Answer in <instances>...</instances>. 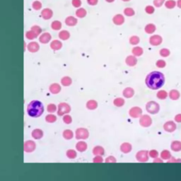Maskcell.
Wrapping results in <instances>:
<instances>
[{
    "label": "cell",
    "instance_id": "cell-18",
    "mask_svg": "<svg viewBox=\"0 0 181 181\" xmlns=\"http://www.w3.org/2000/svg\"><path fill=\"white\" fill-rule=\"evenodd\" d=\"M76 149L79 152H84L88 149V144L86 142H84V141H79L76 144Z\"/></svg>",
    "mask_w": 181,
    "mask_h": 181
},
{
    "label": "cell",
    "instance_id": "cell-27",
    "mask_svg": "<svg viewBox=\"0 0 181 181\" xmlns=\"http://www.w3.org/2000/svg\"><path fill=\"white\" fill-rule=\"evenodd\" d=\"M156 26L154 23H147L144 27V31L148 34H153L156 31Z\"/></svg>",
    "mask_w": 181,
    "mask_h": 181
},
{
    "label": "cell",
    "instance_id": "cell-21",
    "mask_svg": "<svg viewBox=\"0 0 181 181\" xmlns=\"http://www.w3.org/2000/svg\"><path fill=\"white\" fill-rule=\"evenodd\" d=\"M168 97L170 98L172 101H177L180 99V91L177 89H172L168 93Z\"/></svg>",
    "mask_w": 181,
    "mask_h": 181
},
{
    "label": "cell",
    "instance_id": "cell-22",
    "mask_svg": "<svg viewBox=\"0 0 181 181\" xmlns=\"http://www.w3.org/2000/svg\"><path fill=\"white\" fill-rule=\"evenodd\" d=\"M62 43L59 40H53L51 42L50 48L53 50L57 51L61 49V48H62Z\"/></svg>",
    "mask_w": 181,
    "mask_h": 181
},
{
    "label": "cell",
    "instance_id": "cell-33",
    "mask_svg": "<svg viewBox=\"0 0 181 181\" xmlns=\"http://www.w3.org/2000/svg\"><path fill=\"white\" fill-rule=\"evenodd\" d=\"M61 84L64 87H70L72 84V79L70 77L68 76H65L62 78L61 79Z\"/></svg>",
    "mask_w": 181,
    "mask_h": 181
},
{
    "label": "cell",
    "instance_id": "cell-46",
    "mask_svg": "<svg viewBox=\"0 0 181 181\" xmlns=\"http://www.w3.org/2000/svg\"><path fill=\"white\" fill-rule=\"evenodd\" d=\"M42 6H43L42 3H41L40 1H33L32 4L33 9L36 10V11H38V10L42 8Z\"/></svg>",
    "mask_w": 181,
    "mask_h": 181
},
{
    "label": "cell",
    "instance_id": "cell-10",
    "mask_svg": "<svg viewBox=\"0 0 181 181\" xmlns=\"http://www.w3.org/2000/svg\"><path fill=\"white\" fill-rule=\"evenodd\" d=\"M149 42L151 45L158 46L163 42V38H162L161 35H158V34H154V35L150 36Z\"/></svg>",
    "mask_w": 181,
    "mask_h": 181
},
{
    "label": "cell",
    "instance_id": "cell-23",
    "mask_svg": "<svg viewBox=\"0 0 181 181\" xmlns=\"http://www.w3.org/2000/svg\"><path fill=\"white\" fill-rule=\"evenodd\" d=\"M35 149V144L32 141H27L24 145V150L26 152H32Z\"/></svg>",
    "mask_w": 181,
    "mask_h": 181
},
{
    "label": "cell",
    "instance_id": "cell-20",
    "mask_svg": "<svg viewBox=\"0 0 181 181\" xmlns=\"http://www.w3.org/2000/svg\"><path fill=\"white\" fill-rule=\"evenodd\" d=\"M98 106H99V103L96 100L94 99H90L87 101L86 103V107L88 110H94L97 109Z\"/></svg>",
    "mask_w": 181,
    "mask_h": 181
},
{
    "label": "cell",
    "instance_id": "cell-54",
    "mask_svg": "<svg viewBox=\"0 0 181 181\" xmlns=\"http://www.w3.org/2000/svg\"><path fill=\"white\" fill-rule=\"evenodd\" d=\"M106 163H116L117 159L114 156H108L105 160Z\"/></svg>",
    "mask_w": 181,
    "mask_h": 181
},
{
    "label": "cell",
    "instance_id": "cell-53",
    "mask_svg": "<svg viewBox=\"0 0 181 181\" xmlns=\"http://www.w3.org/2000/svg\"><path fill=\"white\" fill-rule=\"evenodd\" d=\"M72 4L75 7L79 8L82 6V0H72Z\"/></svg>",
    "mask_w": 181,
    "mask_h": 181
},
{
    "label": "cell",
    "instance_id": "cell-16",
    "mask_svg": "<svg viewBox=\"0 0 181 181\" xmlns=\"http://www.w3.org/2000/svg\"><path fill=\"white\" fill-rule=\"evenodd\" d=\"M134 89L132 87H126L125 89H124V90L122 91V96L125 98V99H131L134 96Z\"/></svg>",
    "mask_w": 181,
    "mask_h": 181
},
{
    "label": "cell",
    "instance_id": "cell-39",
    "mask_svg": "<svg viewBox=\"0 0 181 181\" xmlns=\"http://www.w3.org/2000/svg\"><path fill=\"white\" fill-rule=\"evenodd\" d=\"M62 136L65 139L70 140L74 137V132L70 130H65L62 132Z\"/></svg>",
    "mask_w": 181,
    "mask_h": 181
},
{
    "label": "cell",
    "instance_id": "cell-56",
    "mask_svg": "<svg viewBox=\"0 0 181 181\" xmlns=\"http://www.w3.org/2000/svg\"><path fill=\"white\" fill-rule=\"evenodd\" d=\"M174 122L177 123H181V113L175 115L174 117Z\"/></svg>",
    "mask_w": 181,
    "mask_h": 181
},
{
    "label": "cell",
    "instance_id": "cell-41",
    "mask_svg": "<svg viewBox=\"0 0 181 181\" xmlns=\"http://www.w3.org/2000/svg\"><path fill=\"white\" fill-rule=\"evenodd\" d=\"M164 5L167 9H171L176 6V1H175V0H165Z\"/></svg>",
    "mask_w": 181,
    "mask_h": 181
},
{
    "label": "cell",
    "instance_id": "cell-30",
    "mask_svg": "<svg viewBox=\"0 0 181 181\" xmlns=\"http://www.w3.org/2000/svg\"><path fill=\"white\" fill-rule=\"evenodd\" d=\"M75 14L78 18H84L87 15V11L86 9L83 7H79L77 9Z\"/></svg>",
    "mask_w": 181,
    "mask_h": 181
},
{
    "label": "cell",
    "instance_id": "cell-40",
    "mask_svg": "<svg viewBox=\"0 0 181 181\" xmlns=\"http://www.w3.org/2000/svg\"><path fill=\"white\" fill-rule=\"evenodd\" d=\"M66 155L67 158H70V159H75V158H77V153L75 149H69L67 151Z\"/></svg>",
    "mask_w": 181,
    "mask_h": 181
},
{
    "label": "cell",
    "instance_id": "cell-62",
    "mask_svg": "<svg viewBox=\"0 0 181 181\" xmlns=\"http://www.w3.org/2000/svg\"><path fill=\"white\" fill-rule=\"evenodd\" d=\"M122 1H130V0H122Z\"/></svg>",
    "mask_w": 181,
    "mask_h": 181
},
{
    "label": "cell",
    "instance_id": "cell-24",
    "mask_svg": "<svg viewBox=\"0 0 181 181\" xmlns=\"http://www.w3.org/2000/svg\"><path fill=\"white\" fill-rule=\"evenodd\" d=\"M170 149L174 152L181 151V142L178 140H174L170 144Z\"/></svg>",
    "mask_w": 181,
    "mask_h": 181
},
{
    "label": "cell",
    "instance_id": "cell-50",
    "mask_svg": "<svg viewBox=\"0 0 181 181\" xmlns=\"http://www.w3.org/2000/svg\"><path fill=\"white\" fill-rule=\"evenodd\" d=\"M63 122L67 125H70L72 122V118L70 115H65L63 116Z\"/></svg>",
    "mask_w": 181,
    "mask_h": 181
},
{
    "label": "cell",
    "instance_id": "cell-12",
    "mask_svg": "<svg viewBox=\"0 0 181 181\" xmlns=\"http://www.w3.org/2000/svg\"><path fill=\"white\" fill-rule=\"evenodd\" d=\"M120 150L122 153L123 154H129L132 151V144H130V142H123L122 144H121V145L120 146Z\"/></svg>",
    "mask_w": 181,
    "mask_h": 181
},
{
    "label": "cell",
    "instance_id": "cell-55",
    "mask_svg": "<svg viewBox=\"0 0 181 181\" xmlns=\"http://www.w3.org/2000/svg\"><path fill=\"white\" fill-rule=\"evenodd\" d=\"M93 162L94 163H103L104 161L102 156H95V157L93 158Z\"/></svg>",
    "mask_w": 181,
    "mask_h": 181
},
{
    "label": "cell",
    "instance_id": "cell-2",
    "mask_svg": "<svg viewBox=\"0 0 181 181\" xmlns=\"http://www.w3.org/2000/svg\"><path fill=\"white\" fill-rule=\"evenodd\" d=\"M44 112L43 104L40 101L33 100L28 103L27 106L28 115L32 118H38Z\"/></svg>",
    "mask_w": 181,
    "mask_h": 181
},
{
    "label": "cell",
    "instance_id": "cell-5",
    "mask_svg": "<svg viewBox=\"0 0 181 181\" xmlns=\"http://www.w3.org/2000/svg\"><path fill=\"white\" fill-rule=\"evenodd\" d=\"M136 160L140 163H146L149 160V151L147 150H140L137 151L135 155Z\"/></svg>",
    "mask_w": 181,
    "mask_h": 181
},
{
    "label": "cell",
    "instance_id": "cell-58",
    "mask_svg": "<svg viewBox=\"0 0 181 181\" xmlns=\"http://www.w3.org/2000/svg\"><path fill=\"white\" fill-rule=\"evenodd\" d=\"M168 163H175V162H181L180 158H175L174 157H171L169 160H168Z\"/></svg>",
    "mask_w": 181,
    "mask_h": 181
},
{
    "label": "cell",
    "instance_id": "cell-9",
    "mask_svg": "<svg viewBox=\"0 0 181 181\" xmlns=\"http://www.w3.org/2000/svg\"><path fill=\"white\" fill-rule=\"evenodd\" d=\"M163 130L168 133H173L177 129V125L173 120H168L165 122L163 125Z\"/></svg>",
    "mask_w": 181,
    "mask_h": 181
},
{
    "label": "cell",
    "instance_id": "cell-17",
    "mask_svg": "<svg viewBox=\"0 0 181 181\" xmlns=\"http://www.w3.org/2000/svg\"><path fill=\"white\" fill-rule=\"evenodd\" d=\"M27 48L28 50L30 52V53H34L39 50L40 45L37 42H35V41H32V42L29 43L28 44Z\"/></svg>",
    "mask_w": 181,
    "mask_h": 181
},
{
    "label": "cell",
    "instance_id": "cell-1",
    "mask_svg": "<svg viewBox=\"0 0 181 181\" xmlns=\"http://www.w3.org/2000/svg\"><path fill=\"white\" fill-rule=\"evenodd\" d=\"M165 76L159 71H152L146 75L145 84L149 89L152 90H157L164 85Z\"/></svg>",
    "mask_w": 181,
    "mask_h": 181
},
{
    "label": "cell",
    "instance_id": "cell-51",
    "mask_svg": "<svg viewBox=\"0 0 181 181\" xmlns=\"http://www.w3.org/2000/svg\"><path fill=\"white\" fill-rule=\"evenodd\" d=\"M31 30H32L33 31L35 32L38 35H39L40 34L42 33V28H41L39 26H37V25L33 26L31 27Z\"/></svg>",
    "mask_w": 181,
    "mask_h": 181
},
{
    "label": "cell",
    "instance_id": "cell-59",
    "mask_svg": "<svg viewBox=\"0 0 181 181\" xmlns=\"http://www.w3.org/2000/svg\"><path fill=\"white\" fill-rule=\"evenodd\" d=\"M163 161L161 159V158H158V157L154 158V161H153V162H154V163H162V162H163Z\"/></svg>",
    "mask_w": 181,
    "mask_h": 181
},
{
    "label": "cell",
    "instance_id": "cell-8",
    "mask_svg": "<svg viewBox=\"0 0 181 181\" xmlns=\"http://www.w3.org/2000/svg\"><path fill=\"white\" fill-rule=\"evenodd\" d=\"M128 114L130 118L133 119L139 118L143 115V110L140 107L134 106L132 107L128 111Z\"/></svg>",
    "mask_w": 181,
    "mask_h": 181
},
{
    "label": "cell",
    "instance_id": "cell-26",
    "mask_svg": "<svg viewBox=\"0 0 181 181\" xmlns=\"http://www.w3.org/2000/svg\"><path fill=\"white\" fill-rule=\"evenodd\" d=\"M92 153L95 156H103L105 154V149L102 146L97 145L94 147Z\"/></svg>",
    "mask_w": 181,
    "mask_h": 181
},
{
    "label": "cell",
    "instance_id": "cell-42",
    "mask_svg": "<svg viewBox=\"0 0 181 181\" xmlns=\"http://www.w3.org/2000/svg\"><path fill=\"white\" fill-rule=\"evenodd\" d=\"M159 55L163 57H167L170 55V50L168 48H163L159 50Z\"/></svg>",
    "mask_w": 181,
    "mask_h": 181
},
{
    "label": "cell",
    "instance_id": "cell-38",
    "mask_svg": "<svg viewBox=\"0 0 181 181\" xmlns=\"http://www.w3.org/2000/svg\"><path fill=\"white\" fill-rule=\"evenodd\" d=\"M43 132L42 130H39V129H36V130L32 132V137L35 139H40V138L43 137Z\"/></svg>",
    "mask_w": 181,
    "mask_h": 181
},
{
    "label": "cell",
    "instance_id": "cell-44",
    "mask_svg": "<svg viewBox=\"0 0 181 181\" xmlns=\"http://www.w3.org/2000/svg\"><path fill=\"white\" fill-rule=\"evenodd\" d=\"M45 120L46 122H49V123H53V122H56L57 117L55 115L49 114L45 117Z\"/></svg>",
    "mask_w": 181,
    "mask_h": 181
},
{
    "label": "cell",
    "instance_id": "cell-31",
    "mask_svg": "<svg viewBox=\"0 0 181 181\" xmlns=\"http://www.w3.org/2000/svg\"><path fill=\"white\" fill-rule=\"evenodd\" d=\"M125 101L123 98L121 97H118L115 98V99L113 100V105L117 108H121L125 105Z\"/></svg>",
    "mask_w": 181,
    "mask_h": 181
},
{
    "label": "cell",
    "instance_id": "cell-34",
    "mask_svg": "<svg viewBox=\"0 0 181 181\" xmlns=\"http://www.w3.org/2000/svg\"><path fill=\"white\" fill-rule=\"evenodd\" d=\"M129 42L132 45H137L140 43V38L137 35H133L129 38Z\"/></svg>",
    "mask_w": 181,
    "mask_h": 181
},
{
    "label": "cell",
    "instance_id": "cell-61",
    "mask_svg": "<svg viewBox=\"0 0 181 181\" xmlns=\"http://www.w3.org/2000/svg\"><path fill=\"white\" fill-rule=\"evenodd\" d=\"M106 1L108 3H112L113 2V1H115V0H106Z\"/></svg>",
    "mask_w": 181,
    "mask_h": 181
},
{
    "label": "cell",
    "instance_id": "cell-47",
    "mask_svg": "<svg viewBox=\"0 0 181 181\" xmlns=\"http://www.w3.org/2000/svg\"><path fill=\"white\" fill-rule=\"evenodd\" d=\"M156 66L158 68H164L166 66V62L163 59H159L156 62Z\"/></svg>",
    "mask_w": 181,
    "mask_h": 181
},
{
    "label": "cell",
    "instance_id": "cell-52",
    "mask_svg": "<svg viewBox=\"0 0 181 181\" xmlns=\"http://www.w3.org/2000/svg\"><path fill=\"white\" fill-rule=\"evenodd\" d=\"M165 0H154L153 1V4H154V6L156 7H161V6L165 3Z\"/></svg>",
    "mask_w": 181,
    "mask_h": 181
},
{
    "label": "cell",
    "instance_id": "cell-25",
    "mask_svg": "<svg viewBox=\"0 0 181 181\" xmlns=\"http://www.w3.org/2000/svg\"><path fill=\"white\" fill-rule=\"evenodd\" d=\"M61 86L57 83H54L52 84L49 87V90L53 94H57L61 91Z\"/></svg>",
    "mask_w": 181,
    "mask_h": 181
},
{
    "label": "cell",
    "instance_id": "cell-14",
    "mask_svg": "<svg viewBox=\"0 0 181 181\" xmlns=\"http://www.w3.org/2000/svg\"><path fill=\"white\" fill-rule=\"evenodd\" d=\"M53 11L51 9L45 8L42 10L41 11V16L45 20H49L53 17Z\"/></svg>",
    "mask_w": 181,
    "mask_h": 181
},
{
    "label": "cell",
    "instance_id": "cell-29",
    "mask_svg": "<svg viewBox=\"0 0 181 181\" xmlns=\"http://www.w3.org/2000/svg\"><path fill=\"white\" fill-rule=\"evenodd\" d=\"M132 53L135 57H140L144 53V49L140 46H134L132 49Z\"/></svg>",
    "mask_w": 181,
    "mask_h": 181
},
{
    "label": "cell",
    "instance_id": "cell-57",
    "mask_svg": "<svg viewBox=\"0 0 181 181\" xmlns=\"http://www.w3.org/2000/svg\"><path fill=\"white\" fill-rule=\"evenodd\" d=\"M87 1L91 6H96L99 3V0H87Z\"/></svg>",
    "mask_w": 181,
    "mask_h": 181
},
{
    "label": "cell",
    "instance_id": "cell-35",
    "mask_svg": "<svg viewBox=\"0 0 181 181\" xmlns=\"http://www.w3.org/2000/svg\"><path fill=\"white\" fill-rule=\"evenodd\" d=\"M62 25L61 21H58V20L53 21L51 23L52 29L54 31L60 30V29L62 28Z\"/></svg>",
    "mask_w": 181,
    "mask_h": 181
},
{
    "label": "cell",
    "instance_id": "cell-36",
    "mask_svg": "<svg viewBox=\"0 0 181 181\" xmlns=\"http://www.w3.org/2000/svg\"><path fill=\"white\" fill-rule=\"evenodd\" d=\"M156 97L160 100H165L167 99V97H168V94L167 93V91L165 90L158 91V92L156 93Z\"/></svg>",
    "mask_w": 181,
    "mask_h": 181
},
{
    "label": "cell",
    "instance_id": "cell-19",
    "mask_svg": "<svg viewBox=\"0 0 181 181\" xmlns=\"http://www.w3.org/2000/svg\"><path fill=\"white\" fill-rule=\"evenodd\" d=\"M65 22L68 26H75L78 23V19L73 16H69L65 18Z\"/></svg>",
    "mask_w": 181,
    "mask_h": 181
},
{
    "label": "cell",
    "instance_id": "cell-7",
    "mask_svg": "<svg viewBox=\"0 0 181 181\" xmlns=\"http://www.w3.org/2000/svg\"><path fill=\"white\" fill-rule=\"evenodd\" d=\"M152 122H153L152 118L150 117L149 115L147 114L142 115L139 119V125H140V126H142V127H144V128L149 127L151 125H152Z\"/></svg>",
    "mask_w": 181,
    "mask_h": 181
},
{
    "label": "cell",
    "instance_id": "cell-49",
    "mask_svg": "<svg viewBox=\"0 0 181 181\" xmlns=\"http://www.w3.org/2000/svg\"><path fill=\"white\" fill-rule=\"evenodd\" d=\"M47 110L48 113H55V112L57 110L56 105L54 104V103H50V104H49L47 106Z\"/></svg>",
    "mask_w": 181,
    "mask_h": 181
},
{
    "label": "cell",
    "instance_id": "cell-4",
    "mask_svg": "<svg viewBox=\"0 0 181 181\" xmlns=\"http://www.w3.org/2000/svg\"><path fill=\"white\" fill-rule=\"evenodd\" d=\"M89 131L85 127H79L76 130L75 137L78 140H85L89 137Z\"/></svg>",
    "mask_w": 181,
    "mask_h": 181
},
{
    "label": "cell",
    "instance_id": "cell-48",
    "mask_svg": "<svg viewBox=\"0 0 181 181\" xmlns=\"http://www.w3.org/2000/svg\"><path fill=\"white\" fill-rule=\"evenodd\" d=\"M144 9H145L146 13H147L148 14H152L155 11V6H152V5H147Z\"/></svg>",
    "mask_w": 181,
    "mask_h": 181
},
{
    "label": "cell",
    "instance_id": "cell-60",
    "mask_svg": "<svg viewBox=\"0 0 181 181\" xmlns=\"http://www.w3.org/2000/svg\"><path fill=\"white\" fill-rule=\"evenodd\" d=\"M176 6L178 8L181 9V0H177L176 1Z\"/></svg>",
    "mask_w": 181,
    "mask_h": 181
},
{
    "label": "cell",
    "instance_id": "cell-43",
    "mask_svg": "<svg viewBox=\"0 0 181 181\" xmlns=\"http://www.w3.org/2000/svg\"><path fill=\"white\" fill-rule=\"evenodd\" d=\"M38 36V35L35 32L33 31L32 30L28 31H27L26 33V38L28 40H33V39L36 38Z\"/></svg>",
    "mask_w": 181,
    "mask_h": 181
},
{
    "label": "cell",
    "instance_id": "cell-28",
    "mask_svg": "<svg viewBox=\"0 0 181 181\" xmlns=\"http://www.w3.org/2000/svg\"><path fill=\"white\" fill-rule=\"evenodd\" d=\"M160 156H161V158L163 161H168L172 157V155L169 150L163 149L160 154Z\"/></svg>",
    "mask_w": 181,
    "mask_h": 181
},
{
    "label": "cell",
    "instance_id": "cell-3",
    "mask_svg": "<svg viewBox=\"0 0 181 181\" xmlns=\"http://www.w3.org/2000/svg\"><path fill=\"white\" fill-rule=\"evenodd\" d=\"M146 110L148 113L151 115H155L158 113L160 110V105L154 101H150L146 103Z\"/></svg>",
    "mask_w": 181,
    "mask_h": 181
},
{
    "label": "cell",
    "instance_id": "cell-45",
    "mask_svg": "<svg viewBox=\"0 0 181 181\" xmlns=\"http://www.w3.org/2000/svg\"><path fill=\"white\" fill-rule=\"evenodd\" d=\"M149 156L150 158H158V156H159V153H158V151L156 149H151L149 151Z\"/></svg>",
    "mask_w": 181,
    "mask_h": 181
},
{
    "label": "cell",
    "instance_id": "cell-15",
    "mask_svg": "<svg viewBox=\"0 0 181 181\" xmlns=\"http://www.w3.org/2000/svg\"><path fill=\"white\" fill-rule=\"evenodd\" d=\"M52 39V35L50 33L45 32L43 33V34H41L39 38V41L40 43L43 44H47Z\"/></svg>",
    "mask_w": 181,
    "mask_h": 181
},
{
    "label": "cell",
    "instance_id": "cell-11",
    "mask_svg": "<svg viewBox=\"0 0 181 181\" xmlns=\"http://www.w3.org/2000/svg\"><path fill=\"white\" fill-rule=\"evenodd\" d=\"M113 22L114 24L117 26H121L125 23V18L123 14L122 13H117L113 16Z\"/></svg>",
    "mask_w": 181,
    "mask_h": 181
},
{
    "label": "cell",
    "instance_id": "cell-37",
    "mask_svg": "<svg viewBox=\"0 0 181 181\" xmlns=\"http://www.w3.org/2000/svg\"><path fill=\"white\" fill-rule=\"evenodd\" d=\"M123 13L125 16L130 17L134 16V15L135 14V11H134V9L132 7L128 6V7H125L124 9Z\"/></svg>",
    "mask_w": 181,
    "mask_h": 181
},
{
    "label": "cell",
    "instance_id": "cell-32",
    "mask_svg": "<svg viewBox=\"0 0 181 181\" xmlns=\"http://www.w3.org/2000/svg\"><path fill=\"white\" fill-rule=\"evenodd\" d=\"M59 38L60 39L62 40H67L70 38V33L67 30H62L59 33Z\"/></svg>",
    "mask_w": 181,
    "mask_h": 181
},
{
    "label": "cell",
    "instance_id": "cell-6",
    "mask_svg": "<svg viewBox=\"0 0 181 181\" xmlns=\"http://www.w3.org/2000/svg\"><path fill=\"white\" fill-rule=\"evenodd\" d=\"M71 111V106L67 103H60L57 107V114L60 116L67 115Z\"/></svg>",
    "mask_w": 181,
    "mask_h": 181
},
{
    "label": "cell",
    "instance_id": "cell-13",
    "mask_svg": "<svg viewBox=\"0 0 181 181\" xmlns=\"http://www.w3.org/2000/svg\"><path fill=\"white\" fill-rule=\"evenodd\" d=\"M138 60L137 57L133 55H130L125 58V64L129 67H134L137 64Z\"/></svg>",
    "mask_w": 181,
    "mask_h": 181
}]
</instances>
